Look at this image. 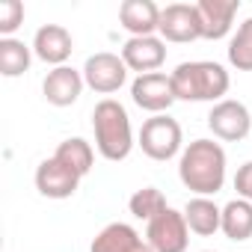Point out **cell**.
<instances>
[{
  "mask_svg": "<svg viewBox=\"0 0 252 252\" xmlns=\"http://www.w3.org/2000/svg\"><path fill=\"white\" fill-rule=\"evenodd\" d=\"M225 149L214 140H193L178 158V178L196 196H214L225 184Z\"/></svg>",
  "mask_w": 252,
  "mask_h": 252,
  "instance_id": "1",
  "label": "cell"
},
{
  "mask_svg": "<svg viewBox=\"0 0 252 252\" xmlns=\"http://www.w3.org/2000/svg\"><path fill=\"white\" fill-rule=\"evenodd\" d=\"M92 131H95V149L104 160L119 163L134 149V128L131 116L116 98H104L92 110Z\"/></svg>",
  "mask_w": 252,
  "mask_h": 252,
  "instance_id": "2",
  "label": "cell"
},
{
  "mask_svg": "<svg viewBox=\"0 0 252 252\" xmlns=\"http://www.w3.org/2000/svg\"><path fill=\"white\" fill-rule=\"evenodd\" d=\"M172 77V92L175 101H222V95L231 86V77L225 65L208 63V60H193L175 65Z\"/></svg>",
  "mask_w": 252,
  "mask_h": 252,
  "instance_id": "3",
  "label": "cell"
},
{
  "mask_svg": "<svg viewBox=\"0 0 252 252\" xmlns=\"http://www.w3.org/2000/svg\"><path fill=\"white\" fill-rule=\"evenodd\" d=\"M140 149H143L146 158H152L158 163L172 160L175 155L184 152V131H181V125L169 113L146 119L143 128H140Z\"/></svg>",
  "mask_w": 252,
  "mask_h": 252,
  "instance_id": "4",
  "label": "cell"
},
{
  "mask_svg": "<svg viewBox=\"0 0 252 252\" xmlns=\"http://www.w3.org/2000/svg\"><path fill=\"white\" fill-rule=\"evenodd\" d=\"M208 128L217 140L222 143H240L249 137L252 131V113L243 101H234V98H222L211 107L208 113Z\"/></svg>",
  "mask_w": 252,
  "mask_h": 252,
  "instance_id": "5",
  "label": "cell"
},
{
  "mask_svg": "<svg viewBox=\"0 0 252 252\" xmlns=\"http://www.w3.org/2000/svg\"><path fill=\"white\" fill-rule=\"evenodd\" d=\"M83 80L92 92L98 95H113L125 86L128 80V65L119 54H110V51H101V54H92L86 63H83Z\"/></svg>",
  "mask_w": 252,
  "mask_h": 252,
  "instance_id": "6",
  "label": "cell"
},
{
  "mask_svg": "<svg viewBox=\"0 0 252 252\" xmlns=\"http://www.w3.org/2000/svg\"><path fill=\"white\" fill-rule=\"evenodd\" d=\"M146 240L155 252H187L190 225L184 220V211L166 208L160 217H155L146 228Z\"/></svg>",
  "mask_w": 252,
  "mask_h": 252,
  "instance_id": "7",
  "label": "cell"
},
{
  "mask_svg": "<svg viewBox=\"0 0 252 252\" xmlns=\"http://www.w3.org/2000/svg\"><path fill=\"white\" fill-rule=\"evenodd\" d=\"M160 39L172 45H187L202 39V21L196 3H169L160 12Z\"/></svg>",
  "mask_w": 252,
  "mask_h": 252,
  "instance_id": "8",
  "label": "cell"
},
{
  "mask_svg": "<svg viewBox=\"0 0 252 252\" xmlns=\"http://www.w3.org/2000/svg\"><path fill=\"white\" fill-rule=\"evenodd\" d=\"M131 98L140 110L160 116L175 104V92H172V77L163 71H152V74H137V80L131 83Z\"/></svg>",
  "mask_w": 252,
  "mask_h": 252,
  "instance_id": "9",
  "label": "cell"
},
{
  "mask_svg": "<svg viewBox=\"0 0 252 252\" xmlns=\"http://www.w3.org/2000/svg\"><path fill=\"white\" fill-rule=\"evenodd\" d=\"M36 190L45 199H71L80 187V175L74 169H68L63 160L48 158L36 166Z\"/></svg>",
  "mask_w": 252,
  "mask_h": 252,
  "instance_id": "10",
  "label": "cell"
},
{
  "mask_svg": "<svg viewBox=\"0 0 252 252\" xmlns=\"http://www.w3.org/2000/svg\"><path fill=\"white\" fill-rule=\"evenodd\" d=\"M122 60L128 71L152 74L166 63V42L158 36H134L122 45Z\"/></svg>",
  "mask_w": 252,
  "mask_h": 252,
  "instance_id": "11",
  "label": "cell"
},
{
  "mask_svg": "<svg viewBox=\"0 0 252 252\" xmlns=\"http://www.w3.org/2000/svg\"><path fill=\"white\" fill-rule=\"evenodd\" d=\"M71 51H74V39H71V33L63 24H45L33 36V54L42 63L54 65V68L65 65L68 57H71Z\"/></svg>",
  "mask_w": 252,
  "mask_h": 252,
  "instance_id": "12",
  "label": "cell"
},
{
  "mask_svg": "<svg viewBox=\"0 0 252 252\" xmlns=\"http://www.w3.org/2000/svg\"><path fill=\"white\" fill-rule=\"evenodd\" d=\"M83 86H86L83 71H77L71 65H60V68H51L48 77L42 80V95L54 107H71L80 98Z\"/></svg>",
  "mask_w": 252,
  "mask_h": 252,
  "instance_id": "13",
  "label": "cell"
},
{
  "mask_svg": "<svg viewBox=\"0 0 252 252\" xmlns=\"http://www.w3.org/2000/svg\"><path fill=\"white\" fill-rule=\"evenodd\" d=\"M89 252H155V249L149 246V240L134 225H128V222H110V225H104L95 234Z\"/></svg>",
  "mask_w": 252,
  "mask_h": 252,
  "instance_id": "14",
  "label": "cell"
},
{
  "mask_svg": "<svg viewBox=\"0 0 252 252\" xmlns=\"http://www.w3.org/2000/svg\"><path fill=\"white\" fill-rule=\"evenodd\" d=\"M196 9H199V21H202V39L217 42L231 33L240 0H199Z\"/></svg>",
  "mask_w": 252,
  "mask_h": 252,
  "instance_id": "15",
  "label": "cell"
},
{
  "mask_svg": "<svg viewBox=\"0 0 252 252\" xmlns=\"http://www.w3.org/2000/svg\"><path fill=\"white\" fill-rule=\"evenodd\" d=\"M160 6L155 0H125L119 6V24L134 36H155L160 30Z\"/></svg>",
  "mask_w": 252,
  "mask_h": 252,
  "instance_id": "16",
  "label": "cell"
},
{
  "mask_svg": "<svg viewBox=\"0 0 252 252\" xmlns=\"http://www.w3.org/2000/svg\"><path fill=\"white\" fill-rule=\"evenodd\" d=\"M184 220H187L193 234L211 237V234H217L222 228V208L211 196H193L184 205Z\"/></svg>",
  "mask_w": 252,
  "mask_h": 252,
  "instance_id": "17",
  "label": "cell"
},
{
  "mask_svg": "<svg viewBox=\"0 0 252 252\" xmlns=\"http://www.w3.org/2000/svg\"><path fill=\"white\" fill-rule=\"evenodd\" d=\"M220 231L234 243L249 240L252 237V202L237 196L228 205H222V228Z\"/></svg>",
  "mask_w": 252,
  "mask_h": 252,
  "instance_id": "18",
  "label": "cell"
},
{
  "mask_svg": "<svg viewBox=\"0 0 252 252\" xmlns=\"http://www.w3.org/2000/svg\"><path fill=\"white\" fill-rule=\"evenodd\" d=\"M33 63V45H24L21 39H0V74L3 77H21Z\"/></svg>",
  "mask_w": 252,
  "mask_h": 252,
  "instance_id": "19",
  "label": "cell"
},
{
  "mask_svg": "<svg viewBox=\"0 0 252 252\" xmlns=\"http://www.w3.org/2000/svg\"><path fill=\"white\" fill-rule=\"evenodd\" d=\"M54 158L63 160L68 169H74L80 178L89 175V169H92V163H95V152H92V146H89L83 137H68V140H63V143L57 146Z\"/></svg>",
  "mask_w": 252,
  "mask_h": 252,
  "instance_id": "20",
  "label": "cell"
},
{
  "mask_svg": "<svg viewBox=\"0 0 252 252\" xmlns=\"http://www.w3.org/2000/svg\"><path fill=\"white\" fill-rule=\"evenodd\" d=\"M166 208H169V205H166V196H163L158 187H143V190H137V193L128 199V211H131L137 220H146V222H152L155 217H160Z\"/></svg>",
  "mask_w": 252,
  "mask_h": 252,
  "instance_id": "21",
  "label": "cell"
},
{
  "mask_svg": "<svg viewBox=\"0 0 252 252\" xmlns=\"http://www.w3.org/2000/svg\"><path fill=\"white\" fill-rule=\"evenodd\" d=\"M228 63L237 71H252V18H246L228 42Z\"/></svg>",
  "mask_w": 252,
  "mask_h": 252,
  "instance_id": "22",
  "label": "cell"
},
{
  "mask_svg": "<svg viewBox=\"0 0 252 252\" xmlns=\"http://www.w3.org/2000/svg\"><path fill=\"white\" fill-rule=\"evenodd\" d=\"M24 24V3L21 0H3L0 3V39H12V33Z\"/></svg>",
  "mask_w": 252,
  "mask_h": 252,
  "instance_id": "23",
  "label": "cell"
},
{
  "mask_svg": "<svg viewBox=\"0 0 252 252\" xmlns=\"http://www.w3.org/2000/svg\"><path fill=\"white\" fill-rule=\"evenodd\" d=\"M234 190H237L240 199L252 202V160H246L243 166H237V172H234Z\"/></svg>",
  "mask_w": 252,
  "mask_h": 252,
  "instance_id": "24",
  "label": "cell"
},
{
  "mask_svg": "<svg viewBox=\"0 0 252 252\" xmlns=\"http://www.w3.org/2000/svg\"><path fill=\"white\" fill-rule=\"evenodd\" d=\"M205 252H214V249H205Z\"/></svg>",
  "mask_w": 252,
  "mask_h": 252,
  "instance_id": "25",
  "label": "cell"
}]
</instances>
